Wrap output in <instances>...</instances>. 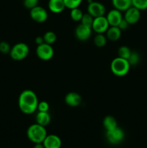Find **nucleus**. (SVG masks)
<instances>
[{
  "label": "nucleus",
  "mask_w": 147,
  "mask_h": 148,
  "mask_svg": "<svg viewBox=\"0 0 147 148\" xmlns=\"http://www.w3.org/2000/svg\"><path fill=\"white\" fill-rule=\"evenodd\" d=\"M38 98L35 92L31 90L22 91L18 98V106L23 114L30 115L37 110Z\"/></svg>",
  "instance_id": "obj_1"
},
{
  "label": "nucleus",
  "mask_w": 147,
  "mask_h": 148,
  "mask_svg": "<svg viewBox=\"0 0 147 148\" xmlns=\"http://www.w3.org/2000/svg\"><path fill=\"white\" fill-rule=\"evenodd\" d=\"M36 56L43 61H49L54 55V50L51 45L43 43L37 46L35 50Z\"/></svg>",
  "instance_id": "obj_5"
},
{
  "label": "nucleus",
  "mask_w": 147,
  "mask_h": 148,
  "mask_svg": "<svg viewBox=\"0 0 147 148\" xmlns=\"http://www.w3.org/2000/svg\"><path fill=\"white\" fill-rule=\"evenodd\" d=\"M11 46L10 43L7 41L0 42V52L2 53H10L11 50Z\"/></svg>",
  "instance_id": "obj_30"
},
{
  "label": "nucleus",
  "mask_w": 147,
  "mask_h": 148,
  "mask_svg": "<svg viewBox=\"0 0 147 148\" xmlns=\"http://www.w3.org/2000/svg\"><path fill=\"white\" fill-rule=\"evenodd\" d=\"M83 0H63L66 8L72 10V9L77 8L82 3Z\"/></svg>",
  "instance_id": "obj_25"
},
{
  "label": "nucleus",
  "mask_w": 147,
  "mask_h": 148,
  "mask_svg": "<svg viewBox=\"0 0 147 148\" xmlns=\"http://www.w3.org/2000/svg\"><path fill=\"white\" fill-rule=\"evenodd\" d=\"M22 1H23V0H22Z\"/></svg>",
  "instance_id": "obj_34"
},
{
  "label": "nucleus",
  "mask_w": 147,
  "mask_h": 148,
  "mask_svg": "<svg viewBox=\"0 0 147 148\" xmlns=\"http://www.w3.org/2000/svg\"><path fill=\"white\" fill-rule=\"evenodd\" d=\"M49 108H50V105L47 101H42L38 103V105H37V111H38L48 112Z\"/></svg>",
  "instance_id": "obj_29"
},
{
  "label": "nucleus",
  "mask_w": 147,
  "mask_h": 148,
  "mask_svg": "<svg viewBox=\"0 0 147 148\" xmlns=\"http://www.w3.org/2000/svg\"><path fill=\"white\" fill-rule=\"evenodd\" d=\"M70 17L73 21L75 22H80L82 18L84 13L82 12V10L77 7V8L72 9L70 10Z\"/></svg>",
  "instance_id": "obj_22"
},
{
  "label": "nucleus",
  "mask_w": 147,
  "mask_h": 148,
  "mask_svg": "<svg viewBox=\"0 0 147 148\" xmlns=\"http://www.w3.org/2000/svg\"><path fill=\"white\" fill-rule=\"evenodd\" d=\"M43 145L45 148H61L62 141L56 134H48L43 140Z\"/></svg>",
  "instance_id": "obj_13"
},
{
  "label": "nucleus",
  "mask_w": 147,
  "mask_h": 148,
  "mask_svg": "<svg viewBox=\"0 0 147 148\" xmlns=\"http://www.w3.org/2000/svg\"><path fill=\"white\" fill-rule=\"evenodd\" d=\"M44 43L47 44L52 45L57 40V36L56 33L53 31H47L45 33V34L43 36Z\"/></svg>",
  "instance_id": "obj_21"
},
{
  "label": "nucleus",
  "mask_w": 147,
  "mask_h": 148,
  "mask_svg": "<svg viewBox=\"0 0 147 148\" xmlns=\"http://www.w3.org/2000/svg\"><path fill=\"white\" fill-rule=\"evenodd\" d=\"M65 103L70 107H77L81 105L82 98L81 95L76 92H70L67 93L64 98Z\"/></svg>",
  "instance_id": "obj_14"
},
{
  "label": "nucleus",
  "mask_w": 147,
  "mask_h": 148,
  "mask_svg": "<svg viewBox=\"0 0 147 148\" xmlns=\"http://www.w3.org/2000/svg\"><path fill=\"white\" fill-rule=\"evenodd\" d=\"M87 13L92 15L94 18L104 16L106 13V8L102 3L94 0H88Z\"/></svg>",
  "instance_id": "obj_6"
},
{
  "label": "nucleus",
  "mask_w": 147,
  "mask_h": 148,
  "mask_svg": "<svg viewBox=\"0 0 147 148\" xmlns=\"http://www.w3.org/2000/svg\"><path fill=\"white\" fill-rule=\"evenodd\" d=\"M109 27L110 25L105 15L94 18L92 25V31L96 33H105Z\"/></svg>",
  "instance_id": "obj_9"
},
{
  "label": "nucleus",
  "mask_w": 147,
  "mask_h": 148,
  "mask_svg": "<svg viewBox=\"0 0 147 148\" xmlns=\"http://www.w3.org/2000/svg\"><path fill=\"white\" fill-rule=\"evenodd\" d=\"M30 16L35 23H43L48 20V14L44 7L37 5L30 10Z\"/></svg>",
  "instance_id": "obj_7"
},
{
  "label": "nucleus",
  "mask_w": 147,
  "mask_h": 148,
  "mask_svg": "<svg viewBox=\"0 0 147 148\" xmlns=\"http://www.w3.org/2000/svg\"><path fill=\"white\" fill-rule=\"evenodd\" d=\"M30 53V48L25 43H17L11 48L10 56L13 60L22 61L27 58Z\"/></svg>",
  "instance_id": "obj_4"
},
{
  "label": "nucleus",
  "mask_w": 147,
  "mask_h": 148,
  "mask_svg": "<svg viewBox=\"0 0 147 148\" xmlns=\"http://www.w3.org/2000/svg\"></svg>",
  "instance_id": "obj_35"
},
{
  "label": "nucleus",
  "mask_w": 147,
  "mask_h": 148,
  "mask_svg": "<svg viewBox=\"0 0 147 148\" xmlns=\"http://www.w3.org/2000/svg\"><path fill=\"white\" fill-rule=\"evenodd\" d=\"M132 51L129 47L126 46H122L118 49V56L122 58V59H128L131 55Z\"/></svg>",
  "instance_id": "obj_23"
},
{
  "label": "nucleus",
  "mask_w": 147,
  "mask_h": 148,
  "mask_svg": "<svg viewBox=\"0 0 147 148\" xmlns=\"http://www.w3.org/2000/svg\"><path fill=\"white\" fill-rule=\"evenodd\" d=\"M124 12L125 14H124L123 18L128 22L130 25L136 24L141 19V10L133 6H131Z\"/></svg>",
  "instance_id": "obj_10"
},
{
  "label": "nucleus",
  "mask_w": 147,
  "mask_h": 148,
  "mask_svg": "<svg viewBox=\"0 0 147 148\" xmlns=\"http://www.w3.org/2000/svg\"><path fill=\"white\" fill-rule=\"evenodd\" d=\"M35 43L37 44V46L44 43V40H43V36H37V37L35 38Z\"/></svg>",
  "instance_id": "obj_32"
},
{
  "label": "nucleus",
  "mask_w": 147,
  "mask_h": 148,
  "mask_svg": "<svg viewBox=\"0 0 147 148\" xmlns=\"http://www.w3.org/2000/svg\"><path fill=\"white\" fill-rule=\"evenodd\" d=\"M131 66L128 59L118 57L112 60L110 63V70L114 75L117 77H124L128 75Z\"/></svg>",
  "instance_id": "obj_3"
},
{
  "label": "nucleus",
  "mask_w": 147,
  "mask_h": 148,
  "mask_svg": "<svg viewBox=\"0 0 147 148\" xmlns=\"http://www.w3.org/2000/svg\"><path fill=\"white\" fill-rule=\"evenodd\" d=\"M102 124L105 128V130L107 131H110V130H114L118 127V122L116 119L112 116H107L104 118Z\"/></svg>",
  "instance_id": "obj_19"
},
{
  "label": "nucleus",
  "mask_w": 147,
  "mask_h": 148,
  "mask_svg": "<svg viewBox=\"0 0 147 148\" xmlns=\"http://www.w3.org/2000/svg\"><path fill=\"white\" fill-rule=\"evenodd\" d=\"M107 38L106 36L103 34V33H97L96 36L94 38V44L98 48H102L106 45Z\"/></svg>",
  "instance_id": "obj_20"
},
{
  "label": "nucleus",
  "mask_w": 147,
  "mask_h": 148,
  "mask_svg": "<svg viewBox=\"0 0 147 148\" xmlns=\"http://www.w3.org/2000/svg\"><path fill=\"white\" fill-rule=\"evenodd\" d=\"M128 61L131 66H136L137 64H139L140 61H141V56H140L139 53L137 51H132L129 58L128 59Z\"/></svg>",
  "instance_id": "obj_24"
},
{
  "label": "nucleus",
  "mask_w": 147,
  "mask_h": 148,
  "mask_svg": "<svg viewBox=\"0 0 147 148\" xmlns=\"http://www.w3.org/2000/svg\"><path fill=\"white\" fill-rule=\"evenodd\" d=\"M33 148H45V147L43 146V143H37V144H35Z\"/></svg>",
  "instance_id": "obj_33"
},
{
  "label": "nucleus",
  "mask_w": 147,
  "mask_h": 148,
  "mask_svg": "<svg viewBox=\"0 0 147 148\" xmlns=\"http://www.w3.org/2000/svg\"><path fill=\"white\" fill-rule=\"evenodd\" d=\"M94 17L92 15L89 14V13H85L82 16V18L81 20V23L84 25L89 26V27H92V23H93Z\"/></svg>",
  "instance_id": "obj_27"
},
{
  "label": "nucleus",
  "mask_w": 147,
  "mask_h": 148,
  "mask_svg": "<svg viewBox=\"0 0 147 148\" xmlns=\"http://www.w3.org/2000/svg\"><path fill=\"white\" fill-rule=\"evenodd\" d=\"M92 29L91 27L84 25L83 24H79L76 26L74 30V34L76 39L80 41H86L89 40L92 36Z\"/></svg>",
  "instance_id": "obj_11"
},
{
  "label": "nucleus",
  "mask_w": 147,
  "mask_h": 148,
  "mask_svg": "<svg viewBox=\"0 0 147 148\" xmlns=\"http://www.w3.org/2000/svg\"><path fill=\"white\" fill-rule=\"evenodd\" d=\"M35 121L37 124L46 127V126H48L50 123L51 117H50L49 112L38 111L35 116Z\"/></svg>",
  "instance_id": "obj_17"
},
{
  "label": "nucleus",
  "mask_w": 147,
  "mask_h": 148,
  "mask_svg": "<svg viewBox=\"0 0 147 148\" xmlns=\"http://www.w3.org/2000/svg\"><path fill=\"white\" fill-rule=\"evenodd\" d=\"M132 6L136 7L139 10H147V0H131Z\"/></svg>",
  "instance_id": "obj_26"
},
{
  "label": "nucleus",
  "mask_w": 147,
  "mask_h": 148,
  "mask_svg": "<svg viewBox=\"0 0 147 148\" xmlns=\"http://www.w3.org/2000/svg\"><path fill=\"white\" fill-rule=\"evenodd\" d=\"M38 4L39 0H23V4H24V7L30 10L37 7Z\"/></svg>",
  "instance_id": "obj_28"
},
{
  "label": "nucleus",
  "mask_w": 147,
  "mask_h": 148,
  "mask_svg": "<svg viewBox=\"0 0 147 148\" xmlns=\"http://www.w3.org/2000/svg\"><path fill=\"white\" fill-rule=\"evenodd\" d=\"M111 2L114 9H116L122 12L126 11L132 6L131 0H111Z\"/></svg>",
  "instance_id": "obj_18"
},
{
  "label": "nucleus",
  "mask_w": 147,
  "mask_h": 148,
  "mask_svg": "<svg viewBox=\"0 0 147 148\" xmlns=\"http://www.w3.org/2000/svg\"><path fill=\"white\" fill-rule=\"evenodd\" d=\"M121 34H122V30L118 26H110L105 33V36L108 40L112 42L118 41L120 38Z\"/></svg>",
  "instance_id": "obj_16"
},
{
  "label": "nucleus",
  "mask_w": 147,
  "mask_h": 148,
  "mask_svg": "<svg viewBox=\"0 0 147 148\" xmlns=\"http://www.w3.org/2000/svg\"><path fill=\"white\" fill-rule=\"evenodd\" d=\"M130 26V25L128 24V22L126 21V20H125V19H122V21L120 22V23L119 25H118V27H119L120 29L121 30H127V29L128 28V27H129Z\"/></svg>",
  "instance_id": "obj_31"
},
{
  "label": "nucleus",
  "mask_w": 147,
  "mask_h": 148,
  "mask_svg": "<svg viewBox=\"0 0 147 148\" xmlns=\"http://www.w3.org/2000/svg\"><path fill=\"white\" fill-rule=\"evenodd\" d=\"M106 138L110 144L118 145L125 138V132L122 129L117 127L114 130L106 132Z\"/></svg>",
  "instance_id": "obj_8"
},
{
  "label": "nucleus",
  "mask_w": 147,
  "mask_h": 148,
  "mask_svg": "<svg viewBox=\"0 0 147 148\" xmlns=\"http://www.w3.org/2000/svg\"><path fill=\"white\" fill-rule=\"evenodd\" d=\"M48 135L46 127L40 124H31L27 130V137L30 141L34 144L43 143V140Z\"/></svg>",
  "instance_id": "obj_2"
},
{
  "label": "nucleus",
  "mask_w": 147,
  "mask_h": 148,
  "mask_svg": "<svg viewBox=\"0 0 147 148\" xmlns=\"http://www.w3.org/2000/svg\"><path fill=\"white\" fill-rule=\"evenodd\" d=\"M105 17L108 20L110 26H118V25L123 19L122 12L114 8L110 10Z\"/></svg>",
  "instance_id": "obj_12"
},
{
  "label": "nucleus",
  "mask_w": 147,
  "mask_h": 148,
  "mask_svg": "<svg viewBox=\"0 0 147 148\" xmlns=\"http://www.w3.org/2000/svg\"><path fill=\"white\" fill-rule=\"evenodd\" d=\"M48 10L54 14H60L66 9L63 0H48Z\"/></svg>",
  "instance_id": "obj_15"
}]
</instances>
